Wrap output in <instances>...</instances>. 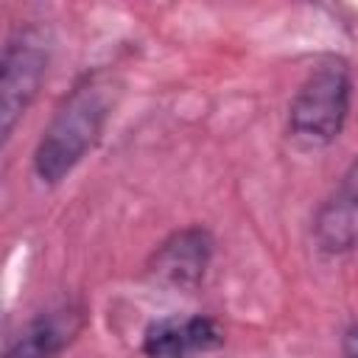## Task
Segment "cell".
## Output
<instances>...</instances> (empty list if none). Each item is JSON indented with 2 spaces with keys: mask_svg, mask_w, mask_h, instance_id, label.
<instances>
[{
  "mask_svg": "<svg viewBox=\"0 0 358 358\" xmlns=\"http://www.w3.org/2000/svg\"><path fill=\"white\" fill-rule=\"evenodd\" d=\"M112 103V78L101 73H92L73 87V92L62 101L48 129L42 131L34 154V171L42 182L53 185L64 179L84 159V154L98 143Z\"/></svg>",
  "mask_w": 358,
  "mask_h": 358,
  "instance_id": "1",
  "label": "cell"
},
{
  "mask_svg": "<svg viewBox=\"0 0 358 358\" xmlns=\"http://www.w3.org/2000/svg\"><path fill=\"white\" fill-rule=\"evenodd\" d=\"M350 70L341 59H327L310 70L288 109V129L305 145H327L344 129L350 112Z\"/></svg>",
  "mask_w": 358,
  "mask_h": 358,
  "instance_id": "2",
  "label": "cell"
},
{
  "mask_svg": "<svg viewBox=\"0 0 358 358\" xmlns=\"http://www.w3.org/2000/svg\"><path fill=\"white\" fill-rule=\"evenodd\" d=\"M50 62V39L45 28L28 25L17 31L3 50V76H0V120L3 137L11 134L20 115H25L34 101Z\"/></svg>",
  "mask_w": 358,
  "mask_h": 358,
  "instance_id": "3",
  "label": "cell"
},
{
  "mask_svg": "<svg viewBox=\"0 0 358 358\" xmlns=\"http://www.w3.org/2000/svg\"><path fill=\"white\" fill-rule=\"evenodd\" d=\"M313 241L324 255H344L358 246V157L316 210Z\"/></svg>",
  "mask_w": 358,
  "mask_h": 358,
  "instance_id": "4",
  "label": "cell"
},
{
  "mask_svg": "<svg viewBox=\"0 0 358 358\" xmlns=\"http://www.w3.org/2000/svg\"><path fill=\"white\" fill-rule=\"evenodd\" d=\"M224 344V327L210 316H168L148 324L145 358H201Z\"/></svg>",
  "mask_w": 358,
  "mask_h": 358,
  "instance_id": "5",
  "label": "cell"
},
{
  "mask_svg": "<svg viewBox=\"0 0 358 358\" xmlns=\"http://www.w3.org/2000/svg\"><path fill=\"white\" fill-rule=\"evenodd\" d=\"M213 257V238L201 227L173 232L151 257L154 280L173 288H193L201 282Z\"/></svg>",
  "mask_w": 358,
  "mask_h": 358,
  "instance_id": "6",
  "label": "cell"
},
{
  "mask_svg": "<svg viewBox=\"0 0 358 358\" xmlns=\"http://www.w3.org/2000/svg\"><path fill=\"white\" fill-rule=\"evenodd\" d=\"M70 336L62 319H39L34 322L6 352V358H56Z\"/></svg>",
  "mask_w": 358,
  "mask_h": 358,
  "instance_id": "7",
  "label": "cell"
},
{
  "mask_svg": "<svg viewBox=\"0 0 358 358\" xmlns=\"http://www.w3.org/2000/svg\"><path fill=\"white\" fill-rule=\"evenodd\" d=\"M341 358H358V324H350L341 336Z\"/></svg>",
  "mask_w": 358,
  "mask_h": 358,
  "instance_id": "8",
  "label": "cell"
}]
</instances>
